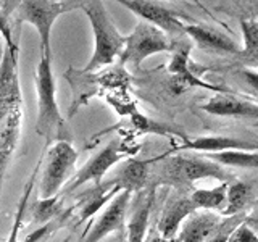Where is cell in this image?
Returning <instances> with one entry per match:
<instances>
[{"instance_id": "cell-22", "label": "cell", "mask_w": 258, "mask_h": 242, "mask_svg": "<svg viewBox=\"0 0 258 242\" xmlns=\"http://www.w3.org/2000/svg\"><path fill=\"white\" fill-rule=\"evenodd\" d=\"M252 199V188L248 184L236 181L228 186V196H226V207L221 212V216H232L240 213L244 207Z\"/></svg>"}, {"instance_id": "cell-5", "label": "cell", "mask_w": 258, "mask_h": 242, "mask_svg": "<svg viewBox=\"0 0 258 242\" xmlns=\"http://www.w3.org/2000/svg\"><path fill=\"white\" fill-rule=\"evenodd\" d=\"M78 152L71 142H55L45 155V166L39 183V199L48 200L61 192L63 186L68 184L75 174Z\"/></svg>"}, {"instance_id": "cell-24", "label": "cell", "mask_w": 258, "mask_h": 242, "mask_svg": "<svg viewBox=\"0 0 258 242\" xmlns=\"http://www.w3.org/2000/svg\"><path fill=\"white\" fill-rule=\"evenodd\" d=\"M61 213H63L61 200H58V196L53 199H48V200L39 199L34 210H32V221L36 224H45Z\"/></svg>"}, {"instance_id": "cell-4", "label": "cell", "mask_w": 258, "mask_h": 242, "mask_svg": "<svg viewBox=\"0 0 258 242\" xmlns=\"http://www.w3.org/2000/svg\"><path fill=\"white\" fill-rule=\"evenodd\" d=\"M13 16L18 23H28L34 26L39 40H40V53H45L52 58V28L55 21L61 15L70 13L73 10L83 7V2H52V0H24V2H15Z\"/></svg>"}, {"instance_id": "cell-30", "label": "cell", "mask_w": 258, "mask_h": 242, "mask_svg": "<svg viewBox=\"0 0 258 242\" xmlns=\"http://www.w3.org/2000/svg\"><path fill=\"white\" fill-rule=\"evenodd\" d=\"M145 242H179L177 239H165V237H161L160 234H153V236H150Z\"/></svg>"}, {"instance_id": "cell-2", "label": "cell", "mask_w": 258, "mask_h": 242, "mask_svg": "<svg viewBox=\"0 0 258 242\" xmlns=\"http://www.w3.org/2000/svg\"><path fill=\"white\" fill-rule=\"evenodd\" d=\"M36 91H37V121L36 133L44 137L47 144L71 142L73 133L68 123L61 116L56 103V84L52 71V58L40 53L36 70Z\"/></svg>"}, {"instance_id": "cell-11", "label": "cell", "mask_w": 258, "mask_h": 242, "mask_svg": "<svg viewBox=\"0 0 258 242\" xmlns=\"http://www.w3.org/2000/svg\"><path fill=\"white\" fill-rule=\"evenodd\" d=\"M173 58L168 65V71L171 73L173 81L171 86L174 92H182L189 87H202L208 89V91H215L216 94H232L229 89L221 87V86H213L208 84L205 81H202L197 75H194L189 67V53H190V45L182 44L179 47H174L173 50Z\"/></svg>"}, {"instance_id": "cell-6", "label": "cell", "mask_w": 258, "mask_h": 242, "mask_svg": "<svg viewBox=\"0 0 258 242\" xmlns=\"http://www.w3.org/2000/svg\"><path fill=\"white\" fill-rule=\"evenodd\" d=\"M228 179V171L215 163V161L204 157H187V155H173L169 157L163 168H161L160 183L171 186H190L199 179Z\"/></svg>"}, {"instance_id": "cell-21", "label": "cell", "mask_w": 258, "mask_h": 242, "mask_svg": "<svg viewBox=\"0 0 258 242\" xmlns=\"http://www.w3.org/2000/svg\"><path fill=\"white\" fill-rule=\"evenodd\" d=\"M244 47H240V56L250 67L258 68V21L240 20Z\"/></svg>"}, {"instance_id": "cell-17", "label": "cell", "mask_w": 258, "mask_h": 242, "mask_svg": "<svg viewBox=\"0 0 258 242\" xmlns=\"http://www.w3.org/2000/svg\"><path fill=\"white\" fill-rule=\"evenodd\" d=\"M153 200H155V189H150L131 215L126 231V242H145Z\"/></svg>"}, {"instance_id": "cell-14", "label": "cell", "mask_w": 258, "mask_h": 242, "mask_svg": "<svg viewBox=\"0 0 258 242\" xmlns=\"http://www.w3.org/2000/svg\"><path fill=\"white\" fill-rule=\"evenodd\" d=\"M177 150H194L208 153H220L226 150H247V152H258V142L239 139V137L229 136H202L197 139L187 141L177 147Z\"/></svg>"}, {"instance_id": "cell-7", "label": "cell", "mask_w": 258, "mask_h": 242, "mask_svg": "<svg viewBox=\"0 0 258 242\" xmlns=\"http://www.w3.org/2000/svg\"><path fill=\"white\" fill-rule=\"evenodd\" d=\"M174 44L169 40L168 34L152 24L139 21L129 36H126V44L119 55L121 63H131L134 67L149 58L150 55L161 52H173Z\"/></svg>"}, {"instance_id": "cell-25", "label": "cell", "mask_w": 258, "mask_h": 242, "mask_svg": "<svg viewBox=\"0 0 258 242\" xmlns=\"http://www.w3.org/2000/svg\"><path fill=\"white\" fill-rule=\"evenodd\" d=\"M244 213H237L232 216H224V220L220 221V224L213 229V232L210 234V237L207 242H228L231 234L237 229V226L244 223Z\"/></svg>"}, {"instance_id": "cell-26", "label": "cell", "mask_w": 258, "mask_h": 242, "mask_svg": "<svg viewBox=\"0 0 258 242\" xmlns=\"http://www.w3.org/2000/svg\"><path fill=\"white\" fill-rule=\"evenodd\" d=\"M228 242H258V234L250 228V226L242 223L240 226H237V229L231 234Z\"/></svg>"}, {"instance_id": "cell-19", "label": "cell", "mask_w": 258, "mask_h": 242, "mask_svg": "<svg viewBox=\"0 0 258 242\" xmlns=\"http://www.w3.org/2000/svg\"><path fill=\"white\" fill-rule=\"evenodd\" d=\"M226 196H228V183H221L212 189H196L189 197L197 210L218 212L221 215L226 207Z\"/></svg>"}, {"instance_id": "cell-10", "label": "cell", "mask_w": 258, "mask_h": 242, "mask_svg": "<svg viewBox=\"0 0 258 242\" xmlns=\"http://www.w3.org/2000/svg\"><path fill=\"white\" fill-rule=\"evenodd\" d=\"M119 4L131 10L136 16H139L141 21L158 28L165 34L184 32V23L181 21L179 15L166 7H161L160 4L147 2V0H121Z\"/></svg>"}, {"instance_id": "cell-20", "label": "cell", "mask_w": 258, "mask_h": 242, "mask_svg": "<svg viewBox=\"0 0 258 242\" xmlns=\"http://www.w3.org/2000/svg\"><path fill=\"white\" fill-rule=\"evenodd\" d=\"M205 158L221 166L232 168H258V152L247 150H226L220 153H208Z\"/></svg>"}, {"instance_id": "cell-27", "label": "cell", "mask_w": 258, "mask_h": 242, "mask_svg": "<svg viewBox=\"0 0 258 242\" xmlns=\"http://www.w3.org/2000/svg\"><path fill=\"white\" fill-rule=\"evenodd\" d=\"M0 36H2L4 40H5L4 45H7L8 48H16V47H18V45L15 44V40H13L10 20H8V15L4 10H0Z\"/></svg>"}, {"instance_id": "cell-9", "label": "cell", "mask_w": 258, "mask_h": 242, "mask_svg": "<svg viewBox=\"0 0 258 242\" xmlns=\"http://www.w3.org/2000/svg\"><path fill=\"white\" fill-rule=\"evenodd\" d=\"M131 192L121 191L118 196L113 197V200L108 204V207L103 210L100 218H97L91 229L84 232L79 242H100L108 234H113L116 231H121L124 226L126 213L131 202Z\"/></svg>"}, {"instance_id": "cell-16", "label": "cell", "mask_w": 258, "mask_h": 242, "mask_svg": "<svg viewBox=\"0 0 258 242\" xmlns=\"http://www.w3.org/2000/svg\"><path fill=\"white\" fill-rule=\"evenodd\" d=\"M220 213H212L207 212V210L200 213L197 210L182 223L176 239L179 242H207L210 234L220 224Z\"/></svg>"}, {"instance_id": "cell-15", "label": "cell", "mask_w": 258, "mask_h": 242, "mask_svg": "<svg viewBox=\"0 0 258 242\" xmlns=\"http://www.w3.org/2000/svg\"><path fill=\"white\" fill-rule=\"evenodd\" d=\"M197 212V207L194 205L190 197H174L166 204L163 213H161L157 229L158 234L165 239H176L182 223L187 218Z\"/></svg>"}, {"instance_id": "cell-3", "label": "cell", "mask_w": 258, "mask_h": 242, "mask_svg": "<svg viewBox=\"0 0 258 242\" xmlns=\"http://www.w3.org/2000/svg\"><path fill=\"white\" fill-rule=\"evenodd\" d=\"M81 10L86 13L89 23H91L94 36V52L83 70V73H91L111 65L115 58H118L124 48L126 36L118 31L105 8V4L100 0L83 2Z\"/></svg>"}, {"instance_id": "cell-12", "label": "cell", "mask_w": 258, "mask_h": 242, "mask_svg": "<svg viewBox=\"0 0 258 242\" xmlns=\"http://www.w3.org/2000/svg\"><path fill=\"white\" fill-rule=\"evenodd\" d=\"M184 32L187 34L196 45L207 52L218 53H239L240 45L228 34L215 28L204 26V24H184Z\"/></svg>"}, {"instance_id": "cell-18", "label": "cell", "mask_w": 258, "mask_h": 242, "mask_svg": "<svg viewBox=\"0 0 258 242\" xmlns=\"http://www.w3.org/2000/svg\"><path fill=\"white\" fill-rule=\"evenodd\" d=\"M149 166H150V161L129 160L127 163L121 168L119 174L113 181H115V184L121 191H127L134 194L137 191H141L145 186V183H147Z\"/></svg>"}, {"instance_id": "cell-8", "label": "cell", "mask_w": 258, "mask_h": 242, "mask_svg": "<svg viewBox=\"0 0 258 242\" xmlns=\"http://www.w3.org/2000/svg\"><path fill=\"white\" fill-rule=\"evenodd\" d=\"M127 155H129V152L123 147V144L118 139L111 141L110 144L105 145L99 153H95L78 173L73 174L75 177L70 179L68 184L64 186L63 194L64 196H67V194H73L76 189H79L81 186H84L89 181H94L95 186H100L105 173H107L113 165H116L119 160L126 158Z\"/></svg>"}, {"instance_id": "cell-1", "label": "cell", "mask_w": 258, "mask_h": 242, "mask_svg": "<svg viewBox=\"0 0 258 242\" xmlns=\"http://www.w3.org/2000/svg\"><path fill=\"white\" fill-rule=\"evenodd\" d=\"M20 47L4 45L0 56V186L21 136L23 95L18 78Z\"/></svg>"}, {"instance_id": "cell-29", "label": "cell", "mask_w": 258, "mask_h": 242, "mask_svg": "<svg viewBox=\"0 0 258 242\" xmlns=\"http://www.w3.org/2000/svg\"><path fill=\"white\" fill-rule=\"evenodd\" d=\"M242 78L245 79V83L253 89V92L258 95V71L253 70H244L242 71Z\"/></svg>"}, {"instance_id": "cell-23", "label": "cell", "mask_w": 258, "mask_h": 242, "mask_svg": "<svg viewBox=\"0 0 258 242\" xmlns=\"http://www.w3.org/2000/svg\"><path fill=\"white\" fill-rule=\"evenodd\" d=\"M42 158L39 160L37 166L34 168V173L31 174L29 181L24 186V191H23V196L20 199V204H18V208H16V213H15V220H13V224H12V231L8 234V239L7 242H18V232L20 229L23 228V221H24V215H26V208H28V204H29V197H31V192L34 189V183H36V174L39 173L40 169V165H42Z\"/></svg>"}, {"instance_id": "cell-13", "label": "cell", "mask_w": 258, "mask_h": 242, "mask_svg": "<svg viewBox=\"0 0 258 242\" xmlns=\"http://www.w3.org/2000/svg\"><path fill=\"white\" fill-rule=\"evenodd\" d=\"M202 110L216 116H232L258 121V103L239 99L234 94H216L207 103L202 105Z\"/></svg>"}, {"instance_id": "cell-28", "label": "cell", "mask_w": 258, "mask_h": 242, "mask_svg": "<svg viewBox=\"0 0 258 242\" xmlns=\"http://www.w3.org/2000/svg\"><path fill=\"white\" fill-rule=\"evenodd\" d=\"M133 121H134L136 128L142 129V131H145V133H149V131L150 133H165L166 131L165 128H161L158 123H155V121H152V119L145 118V116H141V115H134Z\"/></svg>"}]
</instances>
